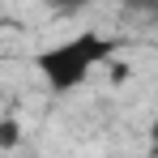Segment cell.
<instances>
[{
	"instance_id": "cell-1",
	"label": "cell",
	"mask_w": 158,
	"mask_h": 158,
	"mask_svg": "<svg viewBox=\"0 0 158 158\" xmlns=\"http://www.w3.org/2000/svg\"><path fill=\"white\" fill-rule=\"evenodd\" d=\"M120 52V43L115 39H107L98 30H81V34H69V39H60L52 47H43L39 52V77L43 85L52 90V94H73L81 90L94 69H103L111 56Z\"/></svg>"
},
{
	"instance_id": "cell-2",
	"label": "cell",
	"mask_w": 158,
	"mask_h": 158,
	"mask_svg": "<svg viewBox=\"0 0 158 158\" xmlns=\"http://www.w3.org/2000/svg\"><path fill=\"white\" fill-rule=\"evenodd\" d=\"M17 137H22V124H17L13 115H4V120H0V150H13Z\"/></svg>"
}]
</instances>
